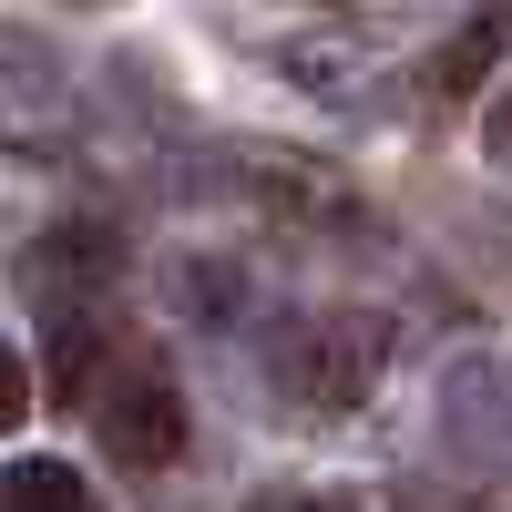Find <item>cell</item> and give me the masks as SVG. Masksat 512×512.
I'll list each match as a JSON object with an SVG mask.
<instances>
[{"mask_svg":"<svg viewBox=\"0 0 512 512\" xmlns=\"http://www.w3.org/2000/svg\"><path fill=\"white\" fill-rule=\"evenodd\" d=\"M277 400L297 420H349L369 390H379V369H390V318H369V308H328V318H297L277 338Z\"/></svg>","mask_w":512,"mask_h":512,"instance_id":"1","label":"cell"},{"mask_svg":"<svg viewBox=\"0 0 512 512\" xmlns=\"http://www.w3.org/2000/svg\"><path fill=\"white\" fill-rule=\"evenodd\" d=\"M93 431H103V451L123 472H164V461H185V390L154 359H123L93 390Z\"/></svg>","mask_w":512,"mask_h":512,"instance_id":"2","label":"cell"},{"mask_svg":"<svg viewBox=\"0 0 512 512\" xmlns=\"http://www.w3.org/2000/svg\"><path fill=\"white\" fill-rule=\"evenodd\" d=\"M113 267H123V246H113L103 226H52L41 246H21V287H31V297H62L72 277H82V287H103Z\"/></svg>","mask_w":512,"mask_h":512,"instance_id":"3","label":"cell"},{"mask_svg":"<svg viewBox=\"0 0 512 512\" xmlns=\"http://www.w3.org/2000/svg\"><path fill=\"white\" fill-rule=\"evenodd\" d=\"M0 144H11V154H52V144H72V103H62V82L0 62Z\"/></svg>","mask_w":512,"mask_h":512,"instance_id":"4","label":"cell"},{"mask_svg":"<svg viewBox=\"0 0 512 512\" xmlns=\"http://www.w3.org/2000/svg\"><path fill=\"white\" fill-rule=\"evenodd\" d=\"M0 512H93V492H82L72 461H11L0 472Z\"/></svg>","mask_w":512,"mask_h":512,"instance_id":"5","label":"cell"},{"mask_svg":"<svg viewBox=\"0 0 512 512\" xmlns=\"http://www.w3.org/2000/svg\"><path fill=\"white\" fill-rule=\"evenodd\" d=\"M502 41H512V11H492V21H472V31H451V41H441V62H431V93H472V82L492 72Z\"/></svg>","mask_w":512,"mask_h":512,"instance_id":"6","label":"cell"},{"mask_svg":"<svg viewBox=\"0 0 512 512\" xmlns=\"http://www.w3.org/2000/svg\"><path fill=\"white\" fill-rule=\"evenodd\" d=\"M93 359H103V328L82 318V308H62V328H52V390H62V400H82Z\"/></svg>","mask_w":512,"mask_h":512,"instance_id":"7","label":"cell"},{"mask_svg":"<svg viewBox=\"0 0 512 512\" xmlns=\"http://www.w3.org/2000/svg\"><path fill=\"white\" fill-rule=\"evenodd\" d=\"M31 420V369H21V349H0V431H21Z\"/></svg>","mask_w":512,"mask_h":512,"instance_id":"8","label":"cell"},{"mask_svg":"<svg viewBox=\"0 0 512 512\" xmlns=\"http://www.w3.org/2000/svg\"><path fill=\"white\" fill-rule=\"evenodd\" d=\"M482 154H492L502 175H512V82H502V93H492V113H482Z\"/></svg>","mask_w":512,"mask_h":512,"instance_id":"9","label":"cell"},{"mask_svg":"<svg viewBox=\"0 0 512 512\" xmlns=\"http://www.w3.org/2000/svg\"><path fill=\"white\" fill-rule=\"evenodd\" d=\"M277 512H349V502H328V492H297V502H277Z\"/></svg>","mask_w":512,"mask_h":512,"instance_id":"10","label":"cell"}]
</instances>
